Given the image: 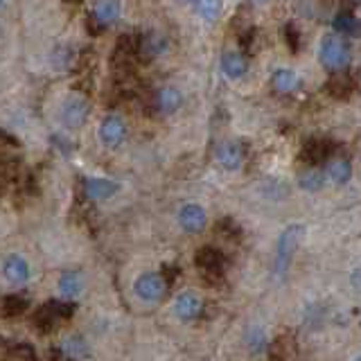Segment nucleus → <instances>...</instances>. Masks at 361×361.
<instances>
[{"instance_id": "f3484780", "label": "nucleus", "mask_w": 361, "mask_h": 361, "mask_svg": "<svg viewBox=\"0 0 361 361\" xmlns=\"http://www.w3.org/2000/svg\"><path fill=\"white\" fill-rule=\"evenodd\" d=\"M246 56L237 50H228L221 56V71L228 79H242L246 75Z\"/></svg>"}, {"instance_id": "f704fd0d", "label": "nucleus", "mask_w": 361, "mask_h": 361, "mask_svg": "<svg viewBox=\"0 0 361 361\" xmlns=\"http://www.w3.org/2000/svg\"><path fill=\"white\" fill-rule=\"evenodd\" d=\"M353 285L361 291V269H359V271H355V276H353Z\"/></svg>"}, {"instance_id": "393cba45", "label": "nucleus", "mask_w": 361, "mask_h": 361, "mask_svg": "<svg viewBox=\"0 0 361 361\" xmlns=\"http://www.w3.org/2000/svg\"><path fill=\"white\" fill-rule=\"evenodd\" d=\"M298 183H300V188H302V190L316 192V190H321V188H323L325 176L319 172V169H307V172H302V174H300Z\"/></svg>"}, {"instance_id": "ddd939ff", "label": "nucleus", "mask_w": 361, "mask_h": 361, "mask_svg": "<svg viewBox=\"0 0 361 361\" xmlns=\"http://www.w3.org/2000/svg\"><path fill=\"white\" fill-rule=\"evenodd\" d=\"M206 210H203L199 203H185L183 208L178 210V224L185 233H201L206 228Z\"/></svg>"}, {"instance_id": "aec40b11", "label": "nucleus", "mask_w": 361, "mask_h": 361, "mask_svg": "<svg viewBox=\"0 0 361 361\" xmlns=\"http://www.w3.org/2000/svg\"><path fill=\"white\" fill-rule=\"evenodd\" d=\"M82 291H84V278L79 271H66V274L59 278V293L66 300L77 298Z\"/></svg>"}, {"instance_id": "e433bc0d", "label": "nucleus", "mask_w": 361, "mask_h": 361, "mask_svg": "<svg viewBox=\"0 0 361 361\" xmlns=\"http://www.w3.org/2000/svg\"><path fill=\"white\" fill-rule=\"evenodd\" d=\"M355 361H361V357H357V359H355Z\"/></svg>"}, {"instance_id": "72a5a7b5", "label": "nucleus", "mask_w": 361, "mask_h": 361, "mask_svg": "<svg viewBox=\"0 0 361 361\" xmlns=\"http://www.w3.org/2000/svg\"><path fill=\"white\" fill-rule=\"evenodd\" d=\"M48 359H50V361H73L71 357H66V355H63V350H61V348H52L50 353H48Z\"/></svg>"}, {"instance_id": "9d476101", "label": "nucleus", "mask_w": 361, "mask_h": 361, "mask_svg": "<svg viewBox=\"0 0 361 361\" xmlns=\"http://www.w3.org/2000/svg\"><path fill=\"white\" fill-rule=\"evenodd\" d=\"M325 90H327V95L334 99H348V97H353V93L357 90V79L348 71H334L332 77L325 82Z\"/></svg>"}, {"instance_id": "9b49d317", "label": "nucleus", "mask_w": 361, "mask_h": 361, "mask_svg": "<svg viewBox=\"0 0 361 361\" xmlns=\"http://www.w3.org/2000/svg\"><path fill=\"white\" fill-rule=\"evenodd\" d=\"M332 152V142L325 138H310L305 140L300 147V161L307 165H321L330 158Z\"/></svg>"}, {"instance_id": "4468645a", "label": "nucleus", "mask_w": 361, "mask_h": 361, "mask_svg": "<svg viewBox=\"0 0 361 361\" xmlns=\"http://www.w3.org/2000/svg\"><path fill=\"white\" fill-rule=\"evenodd\" d=\"M180 104H183V95H180V90L176 86H161L156 90V95H154L156 111L169 116V113H176Z\"/></svg>"}, {"instance_id": "2f4dec72", "label": "nucleus", "mask_w": 361, "mask_h": 361, "mask_svg": "<svg viewBox=\"0 0 361 361\" xmlns=\"http://www.w3.org/2000/svg\"><path fill=\"white\" fill-rule=\"evenodd\" d=\"M11 355H14V359H18V361H37V355H34L32 345H27V343L16 345L11 350Z\"/></svg>"}, {"instance_id": "6ab92c4d", "label": "nucleus", "mask_w": 361, "mask_h": 361, "mask_svg": "<svg viewBox=\"0 0 361 361\" xmlns=\"http://www.w3.org/2000/svg\"><path fill=\"white\" fill-rule=\"evenodd\" d=\"M325 176L332 180L336 185H343L350 180L353 176V165H350L348 158H332V161H327V167H325Z\"/></svg>"}, {"instance_id": "7c9ffc66", "label": "nucleus", "mask_w": 361, "mask_h": 361, "mask_svg": "<svg viewBox=\"0 0 361 361\" xmlns=\"http://www.w3.org/2000/svg\"><path fill=\"white\" fill-rule=\"evenodd\" d=\"M217 233L219 235H224V237H228V240H233V237H240V226H237L233 219H221L219 224H217Z\"/></svg>"}, {"instance_id": "5701e85b", "label": "nucleus", "mask_w": 361, "mask_h": 361, "mask_svg": "<svg viewBox=\"0 0 361 361\" xmlns=\"http://www.w3.org/2000/svg\"><path fill=\"white\" fill-rule=\"evenodd\" d=\"M61 350H63V355H66V357H71L73 361H77V359H84V357L88 355L86 343H84L79 336H71V338H66L63 345H61Z\"/></svg>"}, {"instance_id": "423d86ee", "label": "nucleus", "mask_w": 361, "mask_h": 361, "mask_svg": "<svg viewBox=\"0 0 361 361\" xmlns=\"http://www.w3.org/2000/svg\"><path fill=\"white\" fill-rule=\"evenodd\" d=\"M195 264L199 267L201 276L206 278L208 282H214V280H221L224 276V269H226V257L221 251L212 246H201L197 255H195Z\"/></svg>"}, {"instance_id": "39448f33", "label": "nucleus", "mask_w": 361, "mask_h": 361, "mask_svg": "<svg viewBox=\"0 0 361 361\" xmlns=\"http://www.w3.org/2000/svg\"><path fill=\"white\" fill-rule=\"evenodd\" d=\"M120 16V0H95L93 9L86 18L90 34H99L104 27L113 25Z\"/></svg>"}, {"instance_id": "dca6fc26", "label": "nucleus", "mask_w": 361, "mask_h": 361, "mask_svg": "<svg viewBox=\"0 0 361 361\" xmlns=\"http://www.w3.org/2000/svg\"><path fill=\"white\" fill-rule=\"evenodd\" d=\"M3 274L11 285H23V282H27V278H30L27 259L20 255H9L3 264Z\"/></svg>"}, {"instance_id": "a211bd4d", "label": "nucleus", "mask_w": 361, "mask_h": 361, "mask_svg": "<svg viewBox=\"0 0 361 361\" xmlns=\"http://www.w3.org/2000/svg\"><path fill=\"white\" fill-rule=\"evenodd\" d=\"M174 312L180 321H195L197 316L201 314V300L199 296H195V293H180V296L176 298L174 302Z\"/></svg>"}, {"instance_id": "f257e3e1", "label": "nucleus", "mask_w": 361, "mask_h": 361, "mask_svg": "<svg viewBox=\"0 0 361 361\" xmlns=\"http://www.w3.org/2000/svg\"><path fill=\"white\" fill-rule=\"evenodd\" d=\"M75 314V302L68 300H48L34 312V325L39 327L41 334H50L59 327L63 321H68Z\"/></svg>"}, {"instance_id": "c9c22d12", "label": "nucleus", "mask_w": 361, "mask_h": 361, "mask_svg": "<svg viewBox=\"0 0 361 361\" xmlns=\"http://www.w3.org/2000/svg\"><path fill=\"white\" fill-rule=\"evenodd\" d=\"M3 3H5V0H0V7H3Z\"/></svg>"}, {"instance_id": "20e7f679", "label": "nucleus", "mask_w": 361, "mask_h": 361, "mask_svg": "<svg viewBox=\"0 0 361 361\" xmlns=\"http://www.w3.org/2000/svg\"><path fill=\"white\" fill-rule=\"evenodd\" d=\"M90 116V104L84 95H68L59 106V120L68 129H79Z\"/></svg>"}, {"instance_id": "f03ea898", "label": "nucleus", "mask_w": 361, "mask_h": 361, "mask_svg": "<svg viewBox=\"0 0 361 361\" xmlns=\"http://www.w3.org/2000/svg\"><path fill=\"white\" fill-rule=\"evenodd\" d=\"M302 233H305L302 226L300 224H293V226H289V228L282 231V235L278 237V244H276V262H274L278 278H285L287 269L291 264V257H293V253H296V248H298V244L302 240Z\"/></svg>"}, {"instance_id": "cd10ccee", "label": "nucleus", "mask_w": 361, "mask_h": 361, "mask_svg": "<svg viewBox=\"0 0 361 361\" xmlns=\"http://www.w3.org/2000/svg\"><path fill=\"white\" fill-rule=\"evenodd\" d=\"M52 61H54L56 68H59V71H66V68L73 63V48H66V45L56 48L54 54H52Z\"/></svg>"}, {"instance_id": "7ed1b4c3", "label": "nucleus", "mask_w": 361, "mask_h": 361, "mask_svg": "<svg viewBox=\"0 0 361 361\" xmlns=\"http://www.w3.org/2000/svg\"><path fill=\"white\" fill-rule=\"evenodd\" d=\"M321 63L327 68V71H345V66L350 63V50L341 37H325L321 43V52H319Z\"/></svg>"}, {"instance_id": "a878e982", "label": "nucleus", "mask_w": 361, "mask_h": 361, "mask_svg": "<svg viewBox=\"0 0 361 361\" xmlns=\"http://www.w3.org/2000/svg\"><path fill=\"white\" fill-rule=\"evenodd\" d=\"M246 343L253 353H262L267 348V334L262 327H251V330L246 332Z\"/></svg>"}, {"instance_id": "c756f323", "label": "nucleus", "mask_w": 361, "mask_h": 361, "mask_svg": "<svg viewBox=\"0 0 361 361\" xmlns=\"http://www.w3.org/2000/svg\"><path fill=\"white\" fill-rule=\"evenodd\" d=\"M255 39H257V30L255 27H246L240 32V45L246 52H255Z\"/></svg>"}, {"instance_id": "c85d7f7f", "label": "nucleus", "mask_w": 361, "mask_h": 361, "mask_svg": "<svg viewBox=\"0 0 361 361\" xmlns=\"http://www.w3.org/2000/svg\"><path fill=\"white\" fill-rule=\"evenodd\" d=\"M285 43L291 52H298L300 50V32L293 23H287L285 25Z\"/></svg>"}, {"instance_id": "bb28decb", "label": "nucleus", "mask_w": 361, "mask_h": 361, "mask_svg": "<svg viewBox=\"0 0 361 361\" xmlns=\"http://www.w3.org/2000/svg\"><path fill=\"white\" fill-rule=\"evenodd\" d=\"M357 18L348 11H341L336 18H334V30L341 32V34H357Z\"/></svg>"}, {"instance_id": "f8f14e48", "label": "nucleus", "mask_w": 361, "mask_h": 361, "mask_svg": "<svg viewBox=\"0 0 361 361\" xmlns=\"http://www.w3.org/2000/svg\"><path fill=\"white\" fill-rule=\"evenodd\" d=\"M167 50V37L158 30H149L140 34V45H138V59H156Z\"/></svg>"}, {"instance_id": "b1692460", "label": "nucleus", "mask_w": 361, "mask_h": 361, "mask_svg": "<svg viewBox=\"0 0 361 361\" xmlns=\"http://www.w3.org/2000/svg\"><path fill=\"white\" fill-rule=\"evenodd\" d=\"M27 307H30L27 298L25 296H18V293H14V296H7L3 300V314L5 316H20Z\"/></svg>"}, {"instance_id": "0eeeda50", "label": "nucleus", "mask_w": 361, "mask_h": 361, "mask_svg": "<svg viewBox=\"0 0 361 361\" xmlns=\"http://www.w3.org/2000/svg\"><path fill=\"white\" fill-rule=\"evenodd\" d=\"M167 282L161 274H154V271H147L140 278H135L133 282V291L135 296L147 300V302H158L165 293H167Z\"/></svg>"}, {"instance_id": "6e6552de", "label": "nucleus", "mask_w": 361, "mask_h": 361, "mask_svg": "<svg viewBox=\"0 0 361 361\" xmlns=\"http://www.w3.org/2000/svg\"><path fill=\"white\" fill-rule=\"evenodd\" d=\"M97 135L102 145L109 147V149H116V147H120L124 138H127V124H124L120 116H106L99 124Z\"/></svg>"}, {"instance_id": "2eb2a0df", "label": "nucleus", "mask_w": 361, "mask_h": 361, "mask_svg": "<svg viewBox=\"0 0 361 361\" xmlns=\"http://www.w3.org/2000/svg\"><path fill=\"white\" fill-rule=\"evenodd\" d=\"M244 161V152H242V145L235 142V140H226L217 147V163L228 169V172H235V169L242 167Z\"/></svg>"}, {"instance_id": "412c9836", "label": "nucleus", "mask_w": 361, "mask_h": 361, "mask_svg": "<svg viewBox=\"0 0 361 361\" xmlns=\"http://www.w3.org/2000/svg\"><path fill=\"white\" fill-rule=\"evenodd\" d=\"M271 86L278 93H293L298 88V75L293 71H287V68H280V71L274 73L271 77Z\"/></svg>"}, {"instance_id": "4be33fe9", "label": "nucleus", "mask_w": 361, "mask_h": 361, "mask_svg": "<svg viewBox=\"0 0 361 361\" xmlns=\"http://www.w3.org/2000/svg\"><path fill=\"white\" fill-rule=\"evenodd\" d=\"M190 5L195 7L197 14L203 18V20H217L224 11V0H190Z\"/></svg>"}, {"instance_id": "473e14b6", "label": "nucleus", "mask_w": 361, "mask_h": 361, "mask_svg": "<svg viewBox=\"0 0 361 361\" xmlns=\"http://www.w3.org/2000/svg\"><path fill=\"white\" fill-rule=\"evenodd\" d=\"M163 278H165V282H167V287H172V282H174V278H178V267H172V264H165V269H163V274H161Z\"/></svg>"}, {"instance_id": "1a4fd4ad", "label": "nucleus", "mask_w": 361, "mask_h": 361, "mask_svg": "<svg viewBox=\"0 0 361 361\" xmlns=\"http://www.w3.org/2000/svg\"><path fill=\"white\" fill-rule=\"evenodd\" d=\"M82 190H84V197L90 201H106L113 195H118L120 185L116 180L104 178V176H86L82 180Z\"/></svg>"}]
</instances>
